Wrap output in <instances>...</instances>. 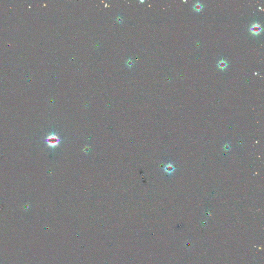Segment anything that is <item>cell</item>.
<instances>
[{
	"instance_id": "obj_1",
	"label": "cell",
	"mask_w": 264,
	"mask_h": 264,
	"mask_svg": "<svg viewBox=\"0 0 264 264\" xmlns=\"http://www.w3.org/2000/svg\"><path fill=\"white\" fill-rule=\"evenodd\" d=\"M262 31L263 28L261 25L256 22H255L252 24L249 28V31L250 33L254 36H257L260 34Z\"/></svg>"
},
{
	"instance_id": "obj_2",
	"label": "cell",
	"mask_w": 264,
	"mask_h": 264,
	"mask_svg": "<svg viewBox=\"0 0 264 264\" xmlns=\"http://www.w3.org/2000/svg\"><path fill=\"white\" fill-rule=\"evenodd\" d=\"M60 142V139L58 137L54 135L51 134L48 136L46 138V142L47 144L51 147H55L57 146Z\"/></svg>"
},
{
	"instance_id": "obj_3",
	"label": "cell",
	"mask_w": 264,
	"mask_h": 264,
	"mask_svg": "<svg viewBox=\"0 0 264 264\" xmlns=\"http://www.w3.org/2000/svg\"><path fill=\"white\" fill-rule=\"evenodd\" d=\"M228 65H229V63L226 60H224L223 59H222L221 61H220L217 64V66H218L219 69H221L222 71L226 70V68L228 66Z\"/></svg>"
},
{
	"instance_id": "obj_4",
	"label": "cell",
	"mask_w": 264,
	"mask_h": 264,
	"mask_svg": "<svg viewBox=\"0 0 264 264\" xmlns=\"http://www.w3.org/2000/svg\"><path fill=\"white\" fill-rule=\"evenodd\" d=\"M203 7L204 6L201 3H200L199 2H197L194 4L193 6V9L194 11H195V12L200 13L203 10Z\"/></svg>"
}]
</instances>
